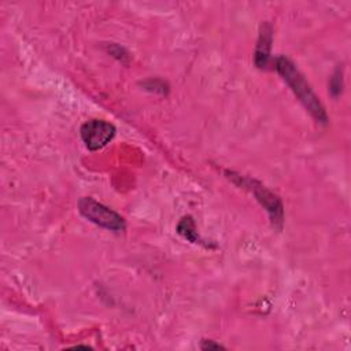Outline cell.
Returning <instances> with one entry per match:
<instances>
[{
    "instance_id": "1",
    "label": "cell",
    "mask_w": 351,
    "mask_h": 351,
    "mask_svg": "<svg viewBox=\"0 0 351 351\" xmlns=\"http://www.w3.org/2000/svg\"><path fill=\"white\" fill-rule=\"evenodd\" d=\"M274 67L281 78L289 85L291 90L299 99V101L304 106V108L313 115L318 122L325 123L328 121L325 108L319 101L318 96L313 92L311 86L303 77V74L296 69V66L285 56H278L274 62Z\"/></svg>"
},
{
    "instance_id": "2",
    "label": "cell",
    "mask_w": 351,
    "mask_h": 351,
    "mask_svg": "<svg viewBox=\"0 0 351 351\" xmlns=\"http://www.w3.org/2000/svg\"><path fill=\"white\" fill-rule=\"evenodd\" d=\"M78 210L81 215H84L88 221L112 230V232H122L126 228L125 219L111 208L106 207L104 204L96 202L92 197H81L78 202Z\"/></svg>"
},
{
    "instance_id": "3",
    "label": "cell",
    "mask_w": 351,
    "mask_h": 351,
    "mask_svg": "<svg viewBox=\"0 0 351 351\" xmlns=\"http://www.w3.org/2000/svg\"><path fill=\"white\" fill-rule=\"evenodd\" d=\"M230 176L233 180H236V178L239 180V185L248 188V189H251V192H254L256 200L267 210L273 225L280 228L282 223V214H284L281 200L274 193H271L267 188H265L261 182H258L255 180L243 178L241 176H237L233 173H230Z\"/></svg>"
},
{
    "instance_id": "4",
    "label": "cell",
    "mask_w": 351,
    "mask_h": 351,
    "mask_svg": "<svg viewBox=\"0 0 351 351\" xmlns=\"http://www.w3.org/2000/svg\"><path fill=\"white\" fill-rule=\"evenodd\" d=\"M80 132L86 148L97 151L112 140L115 136V126L103 119H90L81 126Z\"/></svg>"
},
{
    "instance_id": "5",
    "label": "cell",
    "mask_w": 351,
    "mask_h": 351,
    "mask_svg": "<svg viewBox=\"0 0 351 351\" xmlns=\"http://www.w3.org/2000/svg\"><path fill=\"white\" fill-rule=\"evenodd\" d=\"M270 47H271V27L265 23L261 27L256 49H255V64L259 69L267 66L270 60Z\"/></svg>"
},
{
    "instance_id": "6",
    "label": "cell",
    "mask_w": 351,
    "mask_h": 351,
    "mask_svg": "<svg viewBox=\"0 0 351 351\" xmlns=\"http://www.w3.org/2000/svg\"><path fill=\"white\" fill-rule=\"evenodd\" d=\"M177 232L184 236L185 239H188L192 243H197V233H196V228L195 223L192 221L191 217H184L180 223L177 225Z\"/></svg>"
},
{
    "instance_id": "7",
    "label": "cell",
    "mask_w": 351,
    "mask_h": 351,
    "mask_svg": "<svg viewBox=\"0 0 351 351\" xmlns=\"http://www.w3.org/2000/svg\"><path fill=\"white\" fill-rule=\"evenodd\" d=\"M200 348L202 350H211V348H223L221 344H218V343H214L213 340H203L202 341V344H200Z\"/></svg>"
}]
</instances>
